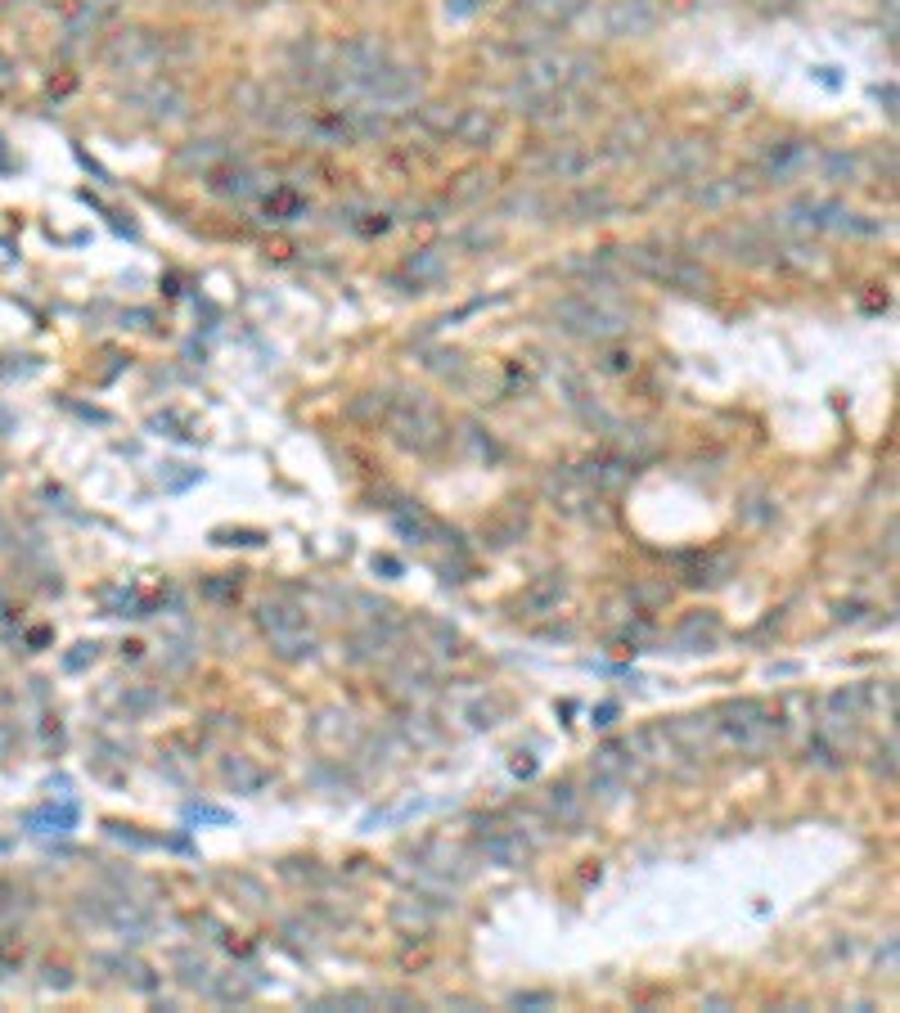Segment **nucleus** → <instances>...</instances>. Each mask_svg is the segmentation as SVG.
<instances>
[{
  "label": "nucleus",
  "mask_w": 900,
  "mask_h": 1013,
  "mask_svg": "<svg viewBox=\"0 0 900 1013\" xmlns=\"http://www.w3.org/2000/svg\"><path fill=\"white\" fill-rule=\"evenodd\" d=\"M545 810H549V820L559 825V829H577L581 820H586V802H581V793L577 788H549V797H545Z\"/></svg>",
  "instance_id": "14"
},
{
  "label": "nucleus",
  "mask_w": 900,
  "mask_h": 1013,
  "mask_svg": "<svg viewBox=\"0 0 900 1013\" xmlns=\"http://www.w3.org/2000/svg\"><path fill=\"white\" fill-rule=\"evenodd\" d=\"M658 28L653 0H617L608 10V37H644Z\"/></svg>",
  "instance_id": "10"
},
{
  "label": "nucleus",
  "mask_w": 900,
  "mask_h": 1013,
  "mask_svg": "<svg viewBox=\"0 0 900 1013\" xmlns=\"http://www.w3.org/2000/svg\"><path fill=\"white\" fill-rule=\"evenodd\" d=\"M451 135H455L459 145H468V149H487L496 135H500V117L492 108H459Z\"/></svg>",
  "instance_id": "11"
},
{
  "label": "nucleus",
  "mask_w": 900,
  "mask_h": 1013,
  "mask_svg": "<svg viewBox=\"0 0 900 1013\" xmlns=\"http://www.w3.org/2000/svg\"><path fill=\"white\" fill-rule=\"evenodd\" d=\"M455 117H459V108H451V104H424V108H420V122H424L433 135H451V131H455Z\"/></svg>",
  "instance_id": "23"
},
{
  "label": "nucleus",
  "mask_w": 900,
  "mask_h": 1013,
  "mask_svg": "<svg viewBox=\"0 0 900 1013\" xmlns=\"http://www.w3.org/2000/svg\"><path fill=\"white\" fill-rule=\"evenodd\" d=\"M131 104L135 108H145L149 117H158V122H172V117H180L185 113V95H180V86L176 82H163V77H149L141 91H131Z\"/></svg>",
  "instance_id": "9"
},
{
  "label": "nucleus",
  "mask_w": 900,
  "mask_h": 1013,
  "mask_svg": "<svg viewBox=\"0 0 900 1013\" xmlns=\"http://www.w3.org/2000/svg\"><path fill=\"white\" fill-rule=\"evenodd\" d=\"M176 964L185 969V973H180V982H185V986H213V978H207V973H213V969H207L203 960L194 964L189 955H176Z\"/></svg>",
  "instance_id": "24"
},
{
  "label": "nucleus",
  "mask_w": 900,
  "mask_h": 1013,
  "mask_svg": "<svg viewBox=\"0 0 900 1013\" xmlns=\"http://www.w3.org/2000/svg\"><path fill=\"white\" fill-rule=\"evenodd\" d=\"M523 10L531 19H540V23H549V28H559V23H568V19H577L586 10V0H523Z\"/></svg>",
  "instance_id": "17"
},
{
  "label": "nucleus",
  "mask_w": 900,
  "mask_h": 1013,
  "mask_svg": "<svg viewBox=\"0 0 900 1013\" xmlns=\"http://www.w3.org/2000/svg\"><path fill=\"white\" fill-rule=\"evenodd\" d=\"M712 734L725 743L734 753H747V757H761L770 753L779 734H784V721L756 699H738V703H725L712 721Z\"/></svg>",
  "instance_id": "1"
},
{
  "label": "nucleus",
  "mask_w": 900,
  "mask_h": 1013,
  "mask_svg": "<svg viewBox=\"0 0 900 1013\" xmlns=\"http://www.w3.org/2000/svg\"><path fill=\"white\" fill-rule=\"evenodd\" d=\"M464 716H468V725H477V730H492V725H500V716H505V699H496V694H492V699H477Z\"/></svg>",
  "instance_id": "22"
},
{
  "label": "nucleus",
  "mask_w": 900,
  "mask_h": 1013,
  "mask_svg": "<svg viewBox=\"0 0 900 1013\" xmlns=\"http://www.w3.org/2000/svg\"><path fill=\"white\" fill-rule=\"evenodd\" d=\"M540 172H549V176H559V180H577L586 167H594V158L590 154H581L577 145H554L540 163H536Z\"/></svg>",
  "instance_id": "15"
},
{
  "label": "nucleus",
  "mask_w": 900,
  "mask_h": 1013,
  "mask_svg": "<svg viewBox=\"0 0 900 1013\" xmlns=\"http://www.w3.org/2000/svg\"><path fill=\"white\" fill-rule=\"evenodd\" d=\"M405 270L414 276V285H433V280L446 276V252H442V248H424V252H414V257L405 261Z\"/></svg>",
  "instance_id": "18"
},
{
  "label": "nucleus",
  "mask_w": 900,
  "mask_h": 1013,
  "mask_svg": "<svg viewBox=\"0 0 900 1013\" xmlns=\"http://www.w3.org/2000/svg\"><path fill=\"white\" fill-rule=\"evenodd\" d=\"M0 540H6V518H0Z\"/></svg>",
  "instance_id": "27"
},
{
  "label": "nucleus",
  "mask_w": 900,
  "mask_h": 1013,
  "mask_svg": "<svg viewBox=\"0 0 900 1013\" xmlns=\"http://www.w3.org/2000/svg\"><path fill=\"white\" fill-rule=\"evenodd\" d=\"M221 779L235 788V793H257L266 784V771L252 762V757H226L221 762Z\"/></svg>",
  "instance_id": "16"
},
{
  "label": "nucleus",
  "mask_w": 900,
  "mask_h": 1013,
  "mask_svg": "<svg viewBox=\"0 0 900 1013\" xmlns=\"http://www.w3.org/2000/svg\"><path fill=\"white\" fill-rule=\"evenodd\" d=\"M563 595H568V581L549 572V577L531 581V586L518 595V613H523V618H545V613H559Z\"/></svg>",
  "instance_id": "12"
},
{
  "label": "nucleus",
  "mask_w": 900,
  "mask_h": 1013,
  "mask_svg": "<svg viewBox=\"0 0 900 1013\" xmlns=\"http://www.w3.org/2000/svg\"><path fill=\"white\" fill-rule=\"evenodd\" d=\"M554 320H559L568 333H577V338H594V343L631 329V316L621 307H608V302H594V298H581V293L563 298L559 307H554Z\"/></svg>",
  "instance_id": "5"
},
{
  "label": "nucleus",
  "mask_w": 900,
  "mask_h": 1013,
  "mask_svg": "<svg viewBox=\"0 0 900 1013\" xmlns=\"http://www.w3.org/2000/svg\"><path fill=\"white\" fill-rule=\"evenodd\" d=\"M878 757H882V762H878V775H887V779H896V743H891V738H887V748H882V753H878Z\"/></svg>",
  "instance_id": "26"
},
{
  "label": "nucleus",
  "mask_w": 900,
  "mask_h": 1013,
  "mask_svg": "<svg viewBox=\"0 0 900 1013\" xmlns=\"http://www.w3.org/2000/svg\"><path fill=\"white\" fill-rule=\"evenodd\" d=\"M810 163H815V154H810L806 145H775V149L766 154V180L788 185V180H797Z\"/></svg>",
  "instance_id": "13"
},
{
  "label": "nucleus",
  "mask_w": 900,
  "mask_h": 1013,
  "mask_svg": "<svg viewBox=\"0 0 900 1013\" xmlns=\"http://www.w3.org/2000/svg\"><path fill=\"white\" fill-rule=\"evenodd\" d=\"M104 63L117 73H154L163 63V41L154 32H122L104 45Z\"/></svg>",
  "instance_id": "7"
},
{
  "label": "nucleus",
  "mask_w": 900,
  "mask_h": 1013,
  "mask_svg": "<svg viewBox=\"0 0 900 1013\" xmlns=\"http://www.w3.org/2000/svg\"><path fill=\"white\" fill-rule=\"evenodd\" d=\"M621 261H627L635 276H649L666 289H684V293H703L707 289V270H699L694 261H684L675 252H658V248H621Z\"/></svg>",
  "instance_id": "6"
},
{
  "label": "nucleus",
  "mask_w": 900,
  "mask_h": 1013,
  "mask_svg": "<svg viewBox=\"0 0 900 1013\" xmlns=\"http://www.w3.org/2000/svg\"><path fill=\"white\" fill-rule=\"evenodd\" d=\"M482 851H487V860L505 865V869H523L531 860V843L523 838V825L509 829V825H482Z\"/></svg>",
  "instance_id": "8"
},
{
  "label": "nucleus",
  "mask_w": 900,
  "mask_h": 1013,
  "mask_svg": "<svg viewBox=\"0 0 900 1013\" xmlns=\"http://www.w3.org/2000/svg\"><path fill=\"white\" fill-rule=\"evenodd\" d=\"M257 627L270 635L275 653H280L285 662H298V658H311L315 653V635L307 627V613H302L298 603H289V599H266L257 608Z\"/></svg>",
  "instance_id": "4"
},
{
  "label": "nucleus",
  "mask_w": 900,
  "mask_h": 1013,
  "mask_svg": "<svg viewBox=\"0 0 900 1013\" xmlns=\"http://www.w3.org/2000/svg\"><path fill=\"white\" fill-rule=\"evenodd\" d=\"M819 176L824 180H860V154H824L819 158Z\"/></svg>",
  "instance_id": "21"
},
{
  "label": "nucleus",
  "mask_w": 900,
  "mask_h": 1013,
  "mask_svg": "<svg viewBox=\"0 0 900 1013\" xmlns=\"http://www.w3.org/2000/svg\"><path fill=\"white\" fill-rule=\"evenodd\" d=\"M424 856H433V860H437V865H428V869H433V874H442V878H451V874H455V878H468V874H473V865L464 860V851H459V847L433 843Z\"/></svg>",
  "instance_id": "20"
},
{
  "label": "nucleus",
  "mask_w": 900,
  "mask_h": 1013,
  "mask_svg": "<svg viewBox=\"0 0 900 1013\" xmlns=\"http://www.w3.org/2000/svg\"><path fill=\"white\" fill-rule=\"evenodd\" d=\"M77 820V810L73 806H63V810H37V816H32V825H73Z\"/></svg>",
  "instance_id": "25"
},
{
  "label": "nucleus",
  "mask_w": 900,
  "mask_h": 1013,
  "mask_svg": "<svg viewBox=\"0 0 900 1013\" xmlns=\"http://www.w3.org/2000/svg\"><path fill=\"white\" fill-rule=\"evenodd\" d=\"M716 635H721V622L707 613V618H689V622L680 627V635H675V640H680L684 649H712V644H716Z\"/></svg>",
  "instance_id": "19"
},
{
  "label": "nucleus",
  "mask_w": 900,
  "mask_h": 1013,
  "mask_svg": "<svg viewBox=\"0 0 900 1013\" xmlns=\"http://www.w3.org/2000/svg\"><path fill=\"white\" fill-rule=\"evenodd\" d=\"M383 424L392 433L396 446L414 451V455H433L442 442H446V424L437 415V405L420 392H401L383 405Z\"/></svg>",
  "instance_id": "2"
},
{
  "label": "nucleus",
  "mask_w": 900,
  "mask_h": 1013,
  "mask_svg": "<svg viewBox=\"0 0 900 1013\" xmlns=\"http://www.w3.org/2000/svg\"><path fill=\"white\" fill-rule=\"evenodd\" d=\"M599 77V68L581 54H545V59H531L523 63V73L514 82V104L518 100H531V95H549V91H577L586 82Z\"/></svg>",
  "instance_id": "3"
}]
</instances>
